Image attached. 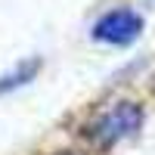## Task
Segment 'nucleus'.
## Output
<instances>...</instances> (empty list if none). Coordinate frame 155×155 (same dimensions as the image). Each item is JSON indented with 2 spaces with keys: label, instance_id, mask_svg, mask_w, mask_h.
I'll return each instance as SVG.
<instances>
[{
  "label": "nucleus",
  "instance_id": "obj_1",
  "mask_svg": "<svg viewBox=\"0 0 155 155\" xmlns=\"http://www.w3.org/2000/svg\"><path fill=\"white\" fill-rule=\"evenodd\" d=\"M140 127H143V106L134 99H118L112 106L99 109L84 124V137L96 149H112L121 140H130Z\"/></svg>",
  "mask_w": 155,
  "mask_h": 155
},
{
  "label": "nucleus",
  "instance_id": "obj_2",
  "mask_svg": "<svg viewBox=\"0 0 155 155\" xmlns=\"http://www.w3.org/2000/svg\"><path fill=\"white\" fill-rule=\"evenodd\" d=\"M140 34H143V16L134 12V9H127V6L109 9L106 16H99L93 22V31H90L93 41L112 44V47H127V44H134Z\"/></svg>",
  "mask_w": 155,
  "mask_h": 155
},
{
  "label": "nucleus",
  "instance_id": "obj_3",
  "mask_svg": "<svg viewBox=\"0 0 155 155\" xmlns=\"http://www.w3.org/2000/svg\"><path fill=\"white\" fill-rule=\"evenodd\" d=\"M37 71H41V59H28V62H19L9 74H0V93H12L25 84H31Z\"/></svg>",
  "mask_w": 155,
  "mask_h": 155
},
{
  "label": "nucleus",
  "instance_id": "obj_4",
  "mask_svg": "<svg viewBox=\"0 0 155 155\" xmlns=\"http://www.w3.org/2000/svg\"><path fill=\"white\" fill-rule=\"evenodd\" d=\"M59 155H78V152H59Z\"/></svg>",
  "mask_w": 155,
  "mask_h": 155
}]
</instances>
